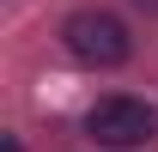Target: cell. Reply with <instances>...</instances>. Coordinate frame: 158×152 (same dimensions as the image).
<instances>
[{
  "label": "cell",
  "mask_w": 158,
  "mask_h": 152,
  "mask_svg": "<svg viewBox=\"0 0 158 152\" xmlns=\"http://www.w3.org/2000/svg\"><path fill=\"white\" fill-rule=\"evenodd\" d=\"M67 55L73 61H85V67H122L128 61V24L116 19V12H73L67 19Z\"/></svg>",
  "instance_id": "obj_1"
},
{
  "label": "cell",
  "mask_w": 158,
  "mask_h": 152,
  "mask_svg": "<svg viewBox=\"0 0 158 152\" xmlns=\"http://www.w3.org/2000/svg\"><path fill=\"white\" fill-rule=\"evenodd\" d=\"M85 134H91L98 146L128 152V146H146V140L158 134V116L146 110L140 97H98L91 116H85Z\"/></svg>",
  "instance_id": "obj_2"
},
{
  "label": "cell",
  "mask_w": 158,
  "mask_h": 152,
  "mask_svg": "<svg viewBox=\"0 0 158 152\" xmlns=\"http://www.w3.org/2000/svg\"><path fill=\"white\" fill-rule=\"evenodd\" d=\"M134 6H140V12H158V0H134Z\"/></svg>",
  "instance_id": "obj_3"
}]
</instances>
